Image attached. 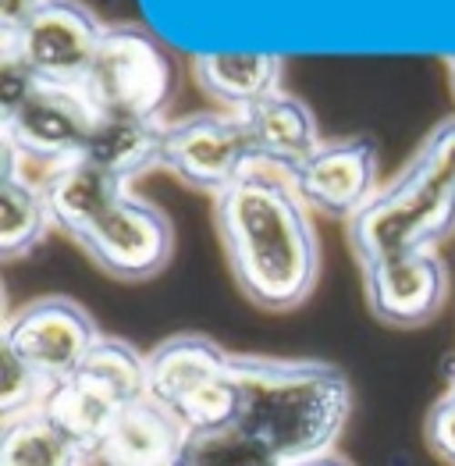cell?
I'll return each mask as SVG.
<instances>
[{
	"label": "cell",
	"instance_id": "7a4b0ae2",
	"mask_svg": "<svg viewBox=\"0 0 455 466\" xmlns=\"http://www.w3.org/2000/svg\"><path fill=\"white\" fill-rule=\"evenodd\" d=\"M235 428L267 445L285 466L328 456L352 413L349 378L324 360L235 356Z\"/></svg>",
	"mask_w": 455,
	"mask_h": 466
},
{
	"label": "cell",
	"instance_id": "52a82bcc",
	"mask_svg": "<svg viewBox=\"0 0 455 466\" xmlns=\"http://www.w3.org/2000/svg\"><path fill=\"white\" fill-rule=\"evenodd\" d=\"M96 115L100 111L93 107L86 89L43 82L15 115L0 121L4 154L15 160L18 171H33V164H36L43 167V178H46L54 167L82 157L89 132L96 125Z\"/></svg>",
	"mask_w": 455,
	"mask_h": 466
},
{
	"label": "cell",
	"instance_id": "4fadbf2b",
	"mask_svg": "<svg viewBox=\"0 0 455 466\" xmlns=\"http://www.w3.org/2000/svg\"><path fill=\"white\" fill-rule=\"evenodd\" d=\"M367 307L388 328H420L434 320L449 296V268L438 249L406 253L363 268Z\"/></svg>",
	"mask_w": 455,
	"mask_h": 466
},
{
	"label": "cell",
	"instance_id": "5b68a950",
	"mask_svg": "<svg viewBox=\"0 0 455 466\" xmlns=\"http://www.w3.org/2000/svg\"><path fill=\"white\" fill-rule=\"evenodd\" d=\"M147 399L175 413L186 431L235 428V352L207 335H171L147 352Z\"/></svg>",
	"mask_w": 455,
	"mask_h": 466
},
{
	"label": "cell",
	"instance_id": "603a6c76",
	"mask_svg": "<svg viewBox=\"0 0 455 466\" xmlns=\"http://www.w3.org/2000/svg\"><path fill=\"white\" fill-rule=\"evenodd\" d=\"M39 86H43V78L25 65V57L11 43H0V107H4V117L15 115Z\"/></svg>",
	"mask_w": 455,
	"mask_h": 466
},
{
	"label": "cell",
	"instance_id": "3957f363",
	"mask_svg": "<svg viewBox=\"0 0 455 466\" xmlns=\"http://www.w3.org/2000/svg\"><path fill=\"white\" fill-rule=\"evenodd\" d=\"M139 399H147V356L125 339L104 335L76 374L50 389L43 413L96 460L117 417Z\"/></svg>",
	"mask_w": 455,
	"mask_h": 466
},
{
	"label": "cell",
	"instance_id": "7c38bea8",
	"mask_svg": "<svg viewBox=\"0 0 455 466\" xmlns=\"http://www.w3.org/2000/svg\"><path fill=\"white\" fill-rule=\"evenodd\" d=\"M296 193L309 214L352 221L378 196V150L370 139H335L296 167Z\"/></svg>",
	"mask_w": 455,
	"mask_h": 466
},
{
	"label": "cell",
	"instance_id": "6da1fadb",
	"mask_svg": "<svg viewBox=\"0 0 455 466\" xmlns=\"http://www.w3.org/2000/svg\"><path fill=\"white\" fill-rule=\"evenodd\" d=\"M214 214L238 292L270 313L303 307L317 285L320 246L309 207L296 193V171L257 157L214 199Z\"/></svg>",
	"mask_w": 455,
	"mask_h": 466
},
{
	"label": "cell",
	"instance_id": "d6986e66",
	"mask_svg": "<svg viewBox=\"0 0 455 466\" xmlns=\"http://www.w3.org/2000/svg\"><path fill=\"white\" fill-rule=\"evenodd\" d=\"M54 228L46 196L33 178H25L11 157L0 167V257L18 260L29 257L46 232Z\"/></svg>",
	"mask_w": 455,
	"mask_h": 466
},
{
	"label": "cell",
	"instance_id": "4316f807",
	"mask_svg": "<svg viewBox=\"0 0 455 466\" xmlns=\"http://www.w3.org/2000/svg\"><path fill=\"white\" fill-rule=\"evenodd\" d=\"M299 466H349V463L339 460L335 452H328V456H320V460H309V463H299Z\"/></svg>",
	"mask_w": 455,
	"mask_h": 466
},
{
	"label": "cell",
	"instance_id": "d4e9b609",
	"mask_svg": "<svg viewBox=\"0 0 455 466\" xmlns=\"http://www.w3.org/2000/svg\"><path fill=\"white\" fill-rule=\"evenodd\" d=\"M423 434H427V445L449 466H455V389H449L430 406Z\"/></svg>",
	"mask_w": 455,
	"mask_h": 466
},
{
	"label": "cell",
	"instance_id": "30bf717a",
	"mask_svg": "<svg viewBox=\"0 0 455 466\" xmlns=\"http://www.w3.org/2000/svg\"><path fill=\"white\" fill-rule=\"evenodd\" d=\"M100 328L68 296H43L7 317L0 346L18 352L50 385L72 378L86 356L96 350Z\"/></svg>",
	"mask_w": 455,
	"mask_h": 466
},
{
	"label": "cell",
	"instance_id": "8fae6325",
	"mask_svg": "<svg viewBox=\"0 0 455 466\" xmlns=\"http://www.w3.org/2000/svg\"><path fill=\"white\" fill-rule=\"evenodd\" d=\"M104 33L107 25L82 0H46L18 36L0 43H11L43 82L82 89L93 72Z\"/></svg>",
	"mask_w": 455,
	"mask_h": 466
},
{
	"label": "cell",
	"instance_id": "2e32d148",
	"mask_svg": "<svg viewBox=\"0 0 455 466\" xmlns=\"http://www.w3.org/2000/svg\"><path fill=\"white\" fill-rule=\"evenodd\" d=\"M39 189L46 196V207H50V218H54V228L65 232L68 238H82L86 228L111 207L114 199L128 193V186L121 178H114L107 171H100L96 164L89 160H68L61 167H54Z\"/></svg>",
	"mask_w": 455,
	"mask_h": 466
},
{
	"label": "cell",
	"instance_id": "9a60e30c",
	"mask_svg": "<svg viewBox=\"0 0 455 466\" xmlns=\"http://www.w3.org/2000/svg\"><path fill=\"white\" fill-rule=\"evenodd\" d=\"M186 438L189 431L175 413L153 399H139L117 417L96 460L104 466H175Z\"/></svg>",
	"mask_w": 455,
	"mask_h": 466
},
{
	"label": "cell",
	"instance_id": "83f0119b",
	"mask_svg": "<svg viewBox=\"0 0 455 466\" xmlns=\"http://www.w3.org/2000/svg\"><path fill=\"white\" fill-rule=\"evenodd\" d=\"M449 76H452V89H455V57H449Z\"/></svg>",
	"mask_w": 455,
	"mask_h": 466
},
{
	"label": "cell",
	"instance_id": "5bb4252c",
	"mask_svg": "<svg viewBox=\"0 0 455 466\" xmlns=\"http://www.w3.org/2000/svg\"><path fill=\"white\" fill-rule=\"evenodd\" d=\"M196 86L231 115H246L281 93L285 57L274 50H203L192 57Z\"/></svg>",
	"mask_w": 455,
	"mask_h": 466
},
{
	"label": "cell",
	"instance_id": "277c9868",
	"mask_svg": "<svg viewBox=\"0 0 455 466\" xmlns=\"http://www.w3.org/2000/svg\"><path fill=\"white\" fill-rule=\"evenodd\" d=\"M345 228L359 268L438 249L455 232V189L441 186L413 160Z\"/></svg>",
	"mask_w": 455,
	"mask_h": 466
},
{
	"label": "cell",
	"instance_id": "e0dca14e",
	"mask_svg": "<svg viewBox=\"0 0 455 466\" xmlns=\"http://www.w3.org/2000/svg\"><path fill=\"white\" fill-rule=\"evenodd\" d=\"M164 136H167V121L132 115H96L82 160L96 164L100 171H107L128 186L143 171L160 167Z\"/></svg>",
	"mask_w": 455,
	"mask_h": 466
},
{
	"label": "cell",
	"instance_id": "ffe728a7",
	"mask_svg": "<svg viewBox=\"0 0 455 466\" xmlns=\"http://www.w3.org/2000/svg\"><path fill=\"white\" fill-rule=\"evenodd\" d=\"M89 456L43 410L4 420L0 466H86Z\"/></svg>",
	"mask_w": 455,
	"mask_h": 466
},
{
	"label": "cell",
	"instance_id": "ac0fdd59",
	"mask_svg": "<svg viewBox=\"0 0 455 466\" xmlns=\"http://www.w3.org/2000/svg\"><path fill=\"white\" fill-rule=\"evenodd\" d=\"M242 117L249 125L257 157L267 160V164L285 167V171H296L324 143L313 111L306 107L299 96H292L285 89L267 96L264 104H257L253 111H246Z\"/></svg>",
	"mask_w": 455,
	"mask_h": 466
},
{
	"label": "cell",
	"instance_id": "cb8c5ba5",
	"mask_svg": "<svg viewBox=\"0 0 455 466\" xmlns=\"http://www.w3.org/2000/svg\"><path fill=\"white\" fill-rule=\"evenodd\" d=\"M413 160L427 175H434L441 186L455 189V117H445L438 128H430V136L423 139Z\"/></svg>",
	"mask_w": 455,
	"mask_h": 466
},
{
	"label": "cell",
	"instance_id": "44dd1931",
	"mask_svg": "<svg viewBox=\"0 0 455 466\" xmlns=\"http://www.w3.org/2000/svg\"><path fill=\"white\" fill-rule=\"evenodd\" d=\"M175 466H285L267 445L238 428L189 431Z\"/></svg>",
	"mask_w": 455,
	"mask_h": 466
},
{
	"label": "cell",
	"instance_id": "ba28073f",
	"mask_svg": "<svg viewBox=\"0 0 455 466\" xmlns=\"http://www.w3.org/2000/svg\"><path fill=\"white\" fill-rule=\"evenodd\" d=\"M253 160L257 147L246 117L231 111H203L167 125L160 167L171 171L182 186L217 199L249 171Z\"/></svg>",
	"mask_w": 455,
	"mask_h": 466
},
{
	"label": "cell",
	"instance_id": "8992f818",
	"mask_svg": "<svg viewBox=\"0 0 455 466\" xmlns=\"http://www.w3.org/2000/svg\"><path fill=\"white\" fill-rule=\"evenodd\" d=\"M86 96L100 115H132L164 121V107L175 93V72L164 46L139 25H107L96 50Z\"/></svg>",
	"mask_w": 455,
	"mask_h": 466
},
{
	"label": "cell",
	"instance_id": "484cf974",
	"mask_svg": "<svg viewBox=\"0 0 455 466\" xmlns=\"http://www.w3.org/2000/svg\"><path fill=\"white\" fill-rule=\"evenodd\" d=\"M46 0H0V39H11L22 33V25L36 15Z\"/></svg>",
	"mask_w": 455,
	"mask_h": 466
},
{
	"label": "cell",
	"instance_id": "9c48e42d",
	"mask_svg": "<svg viewBox=\"0 0 455 466\" xmlns=\"http://www.w3.org/2000/svg\"><path fill=\"white\" fill-rule=\"evenodd\" d=\"M82 253L117 281H150L171 264L175 228L160 207L125 193L78 238Z\"/></svg>",
	"mask_w": 455,
	"mask_h": 466
},
{
	"label": "cell",
	"instance_id": "f1b7e54d",
	"mask_svg": "<svg viewBox=\"0 0 455 466\" xmlns=\"http://www.w3.org/2000/svg\"><path fill=\"white\" fill-rule=\"evenodd\" d=\"M452 389H455V381H452Z\"/></svg>",
	"mask_w": 455,
	"mask_h": 466
},
{
	"label": "cell",
	"instance_id": "7402d4cb",
	"mask_svg": "<svg viewBox=\"0 0 455 466\" xmlns=\"http://www.w3.org/2000/svg\"><path fill=\"white\" fill-rule=\"evenodd\" d=\"M50 389L54 385L39 370H33L18 352L0 346V417L4 420H15V417L43 410Z\"/></svg>",
	"mask_w": 455,
	"mask_h": 466
}]
</instances>
